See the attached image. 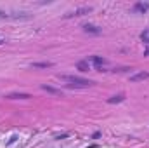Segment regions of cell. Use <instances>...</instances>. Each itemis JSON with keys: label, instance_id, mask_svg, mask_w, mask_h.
Here are the masks:
<instances>
[{"label": "cell", "instance_id": "cell-4", "mask_svg": "<svg viewBox=\"0 0 149 148\" xmlns=\"http://www.w3.org/2000/svg\"><path fill=\"white\" fill-rule=\"evenodd\" d=\"M90 61L94 63V65H95L97 68H102V66L106 65V63H108V61H106L104 58H99V56H92V58H90Z\"/></svg>", "mask_w": 149, "mask_h": 148}, {"label": "cell", "instance_id": "cell-12", "mask_svg": "<svg viewBox=\"0 0 149 148\" xmlns=\"http://www.w3.org/2000/svg\"><path fill=\"white\" fill-rule=\"evenodd\" d=\"M2 42H4V40H2V38H0V44H2Z\"/></svg>", "mask_w": 149, "mask_h": 148}, {"label": "cell", "instance_id": "cell-3", "mask_svg": "<svg viewBox=\"0 0 149 148\" xmlns=\"http://www.w3.org/2000/svg\"><path fill=\"white\" fill-rule=\"evenodd\" d=\"M7 98H9V99H30L31 96L26 94V92H12V94H9Z\"/></svg>", "mask_w": 149, "mask_h": 148}, {"label": "cell", "instance_id": "cell-7", "mask_svg": "<svg viewBox=\"0 0 149 148\" xmlns=\"http://www.w3.org/2000/svg\"><path fill=\"white\" fill-rule=\"evenodd\" d=\"M92 9L90 7H80V9H76L73 14H70V16H83V14H89Z\"/></svg>", "mask_w": 149, "mask_h": 148}, {"label": "cell", "instance_id": "cell-1", "mask_svg": "<svg viewBox=\"0 0 149 148\" xmlns=\"http://www.w3.org/2000/svg\"><path fill=\"white\" fill-rule=\"evenodd\" d=\"M59 78L62 82H68L70 87H89L94 84L89 78H81V77H75V75H59Z\"/></svg>", "mask_w": 149, "mask_h": 148}, {"label": "cell", "instance_id": "cell-5", "mask_svg": "<svg viewBox=\"0 0 149 148\" xmlns=\"http://www.w3.org/2000/svg\"><path fill=\"white\" fill-rule=\"evenodd\" d=\"M83 30L87 31V33H94V35H99L101 33V30L97 26H94V25H83Z\"/></svg>", "mask_w": 149, "mask_h": 148}, {"label": "cell", "instance_id": "cell-6", "mask_svg": "<svg viewBox=\"0 0 149 148\" xmlns=\"http://www.w3.org/2000/svg\"><path fill=\"white\" fill-rule=\"evenodd\" d=\"M42 89H44L45 92H49V94H54V96H62V92H61L59 89H54V87H50V86H42Z\"/></svg>", "mask_w": 149, "mask_h": 148}, {"label": "cell", "instance_id": "cell-10", "mask_svg": "<svg viewBox=\"0 0 149 148\" xmlns=\"http://www.w3.org/2000/svg\"><path fill=\"white\" fill-rule=\"evenodd\" d=\"M76 68H78V70H81V72H89V70H90L89 63H85V61H80L78 65H76Z\"/></svg>", "mask_w": 149, "mask_h": 148}, {"label": "cell", "instance_id": "cell-8", "mask_svg": "<svg viewBox=\"0 0 149 148\" xmlns=\"http://www.w3.org/2000/svg\"><path fill=\"white\" fill-rule=\"evenodd\" d=\"M31 66H33V68H50L52 63H50V61H42V63H33Z\"/></svg>", "mask_w": 149, "mask_h": 148}, {"label": "cell", "instance_id": "cell-11", "mask_svg": "<svg viewBox=\"0 0 149 148\" xmlns=\"http://www.w3.org/2000/svg\"><path fill=\"white\" fill-rule=\"evenodd\" d=\"M147 9H149L147 4H137L135 5V11H147Z\"/></svg>", "mask_w": 149, "mask_h": 148}, {"label": "cell", "instance_id": "cell-2", "mask_svg": "<svg viewBox=\"0 0 149 148\" xmlns=\"http://www.w3.org/2000/svg\"><path fill=\"white\" fill-rule=\"evenodd\" d=\"M146 78H149V72H140V73H135V75L130 77L132 82H140V80H146Z\"/></svg>", "mask_w": 149, "mask_h": 148}, {"label": "cell", "instance_id": "cell-9", "mask_svg": "<svg viewBox=\"0 0 149 148\" xmlns=\"http://www.w3.org/2000/svg\"><path fill=\"white\" fill-rule=\"evenodd\" d=\"M123 99H125V94H116V96L109 98V99H108V103H109V104H113V103H120V101H123Z\"/></svg>", "mask_w": 149, "mask_h": 148}]
</instances>
